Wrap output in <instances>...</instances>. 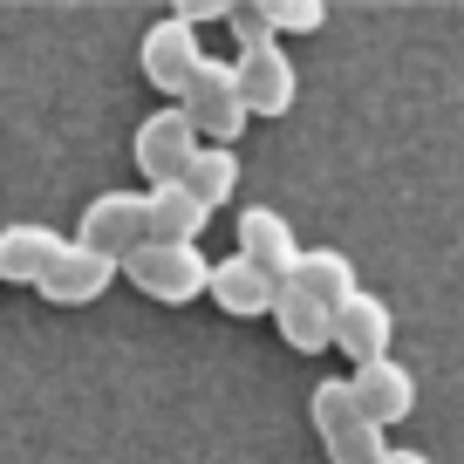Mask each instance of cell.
Instances as JSON below:
<instances>
[{"label":"cell","mask_w":464,"mask_h":464,"mask_svg":"<svg viewBox=\"0 0 464 464\" xmlns=\"http://www.w3.org/2000/svg\"><path fill=\"white\" fill-rule=\"evenodd\" d=\"M205 69V55H198V34H191V21L185 14H171V21H158V28L144 34V75L158 89H171V96H185L191 89V75Z\"/></svg>","instance_id":"obj_6"},{"label":"cell","mask_w":464,"mask_h":464,"mask_svg":"<svg viewBox=\"0 0 464 464\" xmlns=\"http://www.w3.org/2000/svg\"><path fill=\"white\" fill-rule=\"evenodd\" d=\"M191 158H198V123H191L185 110H158L144 130H137V171H144L150 185L185 178Z\"/></svg>","instance_id":"obj_5"},{"label":"cell","mask_w":464,"mask_h":464,"mask_svg":"<svg viewBox=\"0 0 464 464\" xmlns=\"http://www.w3.org/2000/svg\"><path fill=\"white\" fill-rule=\"evenodd\" d=\"M334 348H342L348 362H376V355H390V307L376 301V294H348L342 307H334Z\"/></svg>","instance_id":"obj_11"},{"label":"cell","mask_w":464,"mask_h":464,"mask_svg":"<svg viewBox=\"0 0 464 464\" xmlns=\"http://www.w3.org/2000/svg\"><path fill=\"white\" fill-rule=\"evenodd\" d=\"M239 253H246V260H260L274 280H287L294 260H301V246H294V232H287V218L266 212V205H246V212H239Z\"/></svg>","instance_id":"obj_12"},{"label":"cell","mask_w":464,"mask_h":464,"mask_svg":"<svg viewBox=\"0 0 464 464\" xmlns=\"http://www.w3.org/2000/svg\"><path fill=\"white\" fill-rule=\"evenodd\" d=\"M123 274H130L137 294H150V301H164V307H178V301H191V294L212 287V266L198 260V246H171V239L137 246L130 260H123Z\"/></svg>","instance_id":"obj_2"},{"label":"cell","mask_w":464,"mask_h":464,"mask_svg":"<svg viewBox=\"0 0 464 464\" xmlns=\"http://www.w3.org/2000/svg\"><path fill=\"white\" fill-rule=\"evenodd\" d=\"M205 218H212V205H205L198 191L185 185V178H171V185H150V239L191 246V239L205 232Z\"/></svg>","instance_id":"obj_13"},{"label":"cell","mask_w":464,"mask_h":464,"mask_svg":"<svg viewBox=\"0 0 464 464\" xmlns=\"http://www.w3.org/2000/svg\"><path fill=\"white\" fill-rule=\"evenodd\" d=\"M55 253H62V239L48 226H7L0 232V280H7V287H42Z\"/></svg>","instance_id":"obj_14"},{"label":"cell","mask_w":464,"mask_h":464,"mask_svg":"<svg viewBox=\"0 0 464 464\" xmlns=\"http://www.w3.org/2000/svg\"><path fill=\"white\" fill-rule=\"evenodd\" d=\"M382 464H430V458H423V450H390Z\"/></svg>","instance_id":"obj_20"},{"label":"cell","mask_w":464,"mask_h":464,"mask_svg":"<svg viewBox=\"0 0 464 464\" xmlns=\"http://www.w3.org/2000/svg\"><path fill=\"white\" fill-rule=\"evenodd\" d=\"M226 7H232V0H185L178 14H185V21H205V14H212V21H226Z\"/></svg>","instance_id":"obj_19"},{"label":"cell","mask_w":464,"mask_h":464,"mask_svg":"<svg viewBox=\"0 0 464 464\" xmlns=\"http://www.w3.org/2000/svg\"><path fill=\"white\" fill-rule=\"evenodd\" d=\"M123 274V260H110V253H89V246H62L55 253V266L42 274V287L34 294H48L55 307H82V301H96L110 280Z\"/></svg>","instance_id":"obj_8"},{"label":"cell","mask_w":464,"mask_h":464,"mask_svg":"<svg viewBox=\"0 0 464 464\" xmlns=\"http://www.w3.org/2000/svg\"><path fill=\"white\" fill-rule=\"evenodd\" d=\"M307 417H314V430H321V444H328L334 464H382V458H390V444H382V423L369 417L362 403H355L348 376H342V382H321L314 403H307Z\"/></svg>","instance_id":"obj_1"},{"label":"cell","mask_w":464,"mask_h":464,"mask_svg":"<svg viewBox=\"0 0 464 464\" xmlns=\"http://www.w3.org/2000/svg\"><path fill=\"white\" fill-rule=\"evenodd\" d=\"M274 328L287 334V348H301V355H321V348H334V307H321L314 294H301V287H280Z\"/></svg>","instance_id":"obj_15"},{"label":"cell","mask_w":464,"mask_h":464,"mask_svg":"<svg viewBox=\"0 0 464 464\" xmlns=\"http://www.w3.org/2000/svg\"><path fill=\"white\" fill-rule=\"evenodd\" d=\"M75 246L110 253V260H130L137 246H150V191L144 198L137 191H102L75 226Z\"/></svg>","instance_id":"obj_3"},{"label":"cell","mask_w":464,"mask_h":464,"mask_svg":"<svg viewBox=\"0 0 464 464\" xmlns=\"http://www.w3.org/2000/svg\"><path fill=\"white\" fill-rule=\"evenodd\" d=\"M287 287L314 294L321 307H342L348 294H355V266H348L342 253H301V260H294V274H287Z\"/></svg>","instance_id":"obj_16"},{"label":"cell","mask_w":464,"mask_h":464,"mask_svg":"<svg viewBox=\"0 0 464 464\" xmlns=\"http://www.w3.org/2000/svg\"><path fill=\"white\" fill-rule=\"evenodd\" d=\"M280 287H287V280H274L260 260H246V253L212 260V301L226 307V314H274Z\"/></svg>","instance_id":"obj_10"},{"label":"cell","mask_w":464,"mask_h":464,"mask_svg":"<svg viewBox=\"0 0 464 464\" xmlns=\"http://www.w3.org/2000/svg\"><path fill=\"white\" fill-rule=\"evenodd\" d=\"M232 75H239V96H246V110H253V116H280V110L294 102V62L280 55L274 42L239 48Z\"/></svg>","instance_id":"obj_7"},{"label":"cell","mask_w":464,"mask_h":464,"mask_svg":"<svg viewBox=\"0 0 464 464\" xmlns=\"http://www.w3.org/2000/svg\"><path fill=\"white\" fill-rule=\"evenodd\" d=\"M178 110L198 123V137L205 144H232V137L246 130V96H239V75L232 69H218V62H205L198 75H191V89L178 96Z\"/></svg>","instance_id":"obj_4"},{"label":"cell","mask_w":464,"mask_h":464,"mask_svg":"<svg viewBox=\"0 0 464 464\" xmlns=\"http://www.w3.org/2000/svg\"><path fill=\"white\" fill-rule=\"evenodd\" d=\"M253 7H260V21L274 34H307L328 21V0H253Z\"/></svg>","instance_id":"obj_18"},{"label":"cell","mask_w":464,"mask_h":464,"mask_svg":"<svg viewBox=\"0 0 464 464\" xmlns=\"http://www.w3.org/2000/svg\"><path fill=\"white\" fill-rule=\"evenodd\" d=\"M348 390H355V403H362L369 417L382 423V430H390V423H403L410 410H417V382H410V369L390 362V355H376V362H355Z\"/></svg>","instance_id":"obj_9"},{"label":"cell","mask_w":464,"mask_h":464,"mask_svg":"<svg viewBox=\"0 0 464 464\" xmlns=\"http://www.w3.org/2000/svg\"><path fill=\"white\" fill-rule=\"evenodd\" d=\"M232 178H239V164H232L226 144H198V158L185 164V185L198 191L205 205H226L232 198Z\"/></svg>","instance_id":"obj_17"}]
</instances>
